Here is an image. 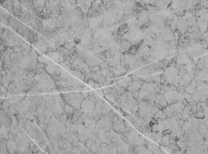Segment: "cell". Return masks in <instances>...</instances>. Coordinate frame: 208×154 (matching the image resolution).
<instances>
[{
	"label": "cell",
	"mask_w": 208,
	"mask_h": 154,
	"mask_svg": "<svg viewBox=\"0 0 208 154\" xmlns=\"http://www.w3.org/2000/svg\"><path fill=\"white\" fill-rule=\"evenodd\" d=\"M185 132H186V131H184L182 128H181L180 130H178V131L176 132V137L180 139L184 138Z\"/></svg>",
	"instance_id": "cb8c5ba5"
},
{
	"label": "cell",
	"mask_w": 208,
	"mask_h": 154,
	"mask_svg": "<svg viewBox=\"0 0 208 154\" xmlns=\"http://www.w3.org/2000/svg\"><path fill=\"white\" fill-rule=\"evenodd\" d=\"M183 96H184V98L185 100L192 99V95L191 94H189V93H187L186 92H185L183 94Z\"/></svg>",
	"instance_id": "f1b7e54d"
},
{
	"label": "cell",
	"mask_w": 208,
	"mask_h": 154,
	"mask_svg": "<svg viewBox=\"0 0 208 154\" xmlns=\"http://www.w3.org/2000/svg\"><path fill=\"white\" fill-rule=\"evenodd\" d=\"M145 135L148 138H149L150 139H151L153 141H154V143L159 144V146L161 144V139L163 136L162 132H151L149 133H146Z\"/></svg>",
	"instance_id": "8992f818"
},
{
	"label": "cell",
	"mask_w": 208,
	"mask_h": 154,
	"mask_svg": "<svg viewBox=\"0 0 208 154\" xmlns=\"http://www.w3.org/2000/svg\"><path fill=\"white\" fill-rule=\"evenodd\" d=\"M178 121V124H179V126L181 127V128H182L183 127V126H184V122H185V121H184V120L183 119H180V120H178L177 121Z\"/></svg>",
	"instance_id": "d6a6232c"
},
{
	"label": "cell",
	"mask_w": 208,
	"mask_h": 154,
	"mask_svg": "<svg viewBox=\"0 0 208 154\" xmlns=\"http://www.w3.org/2000/svg\"><path fill=\"white\" fill-rule=\"evenodd\" d=\"M176 63L178 66H190L194 65L193 60L189 56L187 52L180 53L176 57Z\"/></svg>",
	"instance_id": "3957f363"
},
{
	"label": "cell",
	"mask_w": 208,
	"mask_h": 154,
	"mask_svg": "<svg viewBox=\"0 0 208 154\" xmlns=\"http://www.w3.org/2000/svg\"><path fill=\"white\" fill-rule=\"evenodd\" d=\"M169 138H170V135H163L162 137V143L160 146H167V147H169L170 146V143H169Z\"/></svg>",
	"instance_id": "d6986e66"
},
{
	"label": "cell",
	"mask_w": 208,
	"mask_h": 154,
	"mask_svg": "<svg viewBox=\"0 0 208 154\" xmlns=\"http://www.w3.org/2000/svg\"><path fill=\"white\" fill-rule=\"evenodd\" d=\"M189 41H187V42H181V41L179 42V54L189 50L188 44Z\"/></svg>",
	"instance_id": "5bb4252c"
},
{
	"label": "cell",
	"mask_w": 208,
	"mask_h": 154,
	"mask_svg": "<svg viewBox=\"0 0 208 154\" xmlns=\"http://www.w3.org/2000/svg\"><path fill=\"white\" fill-rule=\"evenodd\" d=\"M200 58H197V59H194V60H193V64L195 65V66H197L198 63L200 61Z\"/></svg>",
	"instance_id": "d590c367"
},
{
	"label": "cell",
	"mask_w": 208,
	"mask_h": 154,
	"mask_svg": "<svg viewBox=\"0 0 208 154\" xmlns=\"http://www.w3.org/2000/svg\"><path fill=\"white\" fill-rule=\"evenodd\" d=\"M195 78V76L192 75H190L189 74H182L181 76V79L180 81V85L184 87H187L190 83H191L192 80Z\"/></svg>",
	"instance_id": "52a82bcc"
},
{
	"label": "cell",
	"mask_w": 208,
	"mask_h": 154,
	"mask_svg": "<svg viewBox=\"0 0 208 154\" xmlns=\"http://www.w3.org/2000/svg\"><path fill=\"white\" fill-rule=\"evenodd\" d=\"M168 49L169 51H178L179 52V42L175 39L168 42Z\"/></svg>",
	"instance_id": "8fae6325"
},
{
	"label": "cell",
	"mask_w": 208,
	"mask_h": 154,
	"mask_svg": "<svg viewBox=\"0 0 208 154\" xmlns=\"http://www.w3.org/2000/svg\"><path fill=\"white\" fill-rule=\"evenodd\" d=\"M160 34V38H161L165 42H170V41L175 40L174 34L171 30L170 27L166 26L163 31Z\"/></svg>",
	"instance_id": "5b68a950"
},
{
	"label": "cell",
	"mask_w": 208,
	"mask_h": 154,
	"mask_svg": "<svg viewBox=\"0 0 208 154\" xmlns=\"http://www.w3.org/2000/svg\"><path fill=\"white\" fill-rule=\"evenodd\" d=\"M203 111H204V113H205V117H208V106H206L205 108L203 109Z\"/></svg>",
	"instance_id": "e575fe53"
},
{
	"label": "cell",
	"mask_w": 208,
	"mask_h": 154,
	"mask_svg": "<svg viewBox=\"0 0 208 154\" xmlns=\"http://www.w3.org/2000/svg\"><path fill=\"white\" fill-rule=\"evenodd\" d=\"M155 103H157L159 104L160 106H162L163 109L167 107V106H169V105L167 103V102L166 101L164 95L160 94H159L157 96Z\"/></svg>",
	"instance_id": "9c48e42d"
},
{
	"label": "cell",
	"mask_w": 208,
	"mask_h": 154,
	"mask_svg": "<svg viewBox=\"0 0 208 154\" xmlns=\"http://www.w3.org/2000/svg\"><path fill=\"white\" fill-rule=\"evenodd\" d=\"M163 111L164 113L167 116V119H171V118H174V114L173 112L170 107V106H167V107L164 108Z\"/></svg>",
	"instance_id": "e0dca14e"
},
{
	"label": "cell",
	"mask_w": 208,
	"mask_h": 154,
	"mask_svg": "<svg viewBox=\"0 0 208 154\" xmlns=\"http://www.w3.org/2000/svg\"><path fill=\"white\" fill-rule=\"evenodd\" d=\"M200 4L201 6V8H206L208 4V2L207 1H205V0H203V1H200Z\"/></svg>",
	"instance_id": "4dcf8cb0"
},
{
	"label": "cell",
	"mask_w": 208,
	"mask_h": 154,
	"mask_svg": "<svg viewBox=\"0 0 208 154\" xmlns=\"http://www.w3.org/2000/svg\"><path fill=\"white\" fill-rule=\"evenodd\" d=\"M171 91L170 85H160V94L164 95L167 92Z\"/></svg>",
	"instance_id": "ac0fdd59"
},
{
	"label": "cell",
	"mask_w": 208,
	"mask_h": 154,
	"mask_svg": "<svg viewBox=\"0 0 208 154\" xmlns=\"http://www.w3.org/2000/svg\"><path fill=\"white\" fill-rule=\"evenodd\" d=\"M144 41V34H142L141 35H140V36L133 39L132 41V44L133 45H137L138 46L140 47L143 45Z\"/></svg>",
	"instance_id": "9a60e30c"
},
{
	"label": "cell",
	"mask_w": 208,
	"mask_h": 154,
	"mask_svg": "<svg viewBox=\"0 0 208 154\" xmlns=\"http://www.w3.org/2000/svg\"><path fill=\"white\" fill-rule=\"evenodd\" d=\"M73 42H74L75 44L78 45V44H79L81 43V40H80V39H78V38H75L73 40Z\"/></svg>",
	"instance_id": "8d00e7d4"
},
{
	"label": "cell",
	"mask_w": 208,
	"mask_h": 154,
	"mask_svg": "<svg viewBox=\"0 0 208 154\" xmlns=\"http://www.w3.org/2000/svg\"><path fill=\"white\" fill-rule=\"evenodd\" d=\"M141 89L150 92H156V91L151 86V85L150 83H146V82H144V83L142 84Z\"/></svg>",
	"instance_id": "2e32d148"
},
{
	"label": "cell",
	"mask_w": 208,
	"mask_h": 154,
	"mask_svg": "<svg viewBox=\"0 0 208 154\" xmlns=\"http://www.w3.org/2000/svg\"><path fill=\"white\" fill-rule=\"evenodd\" d=\"M170 89L171 91H176V87L173 85H170Z\"/></svg>",
	"instance_id": "f35d334b"
},
{
	"label": "cell",
	"mask_w": 208,
	"mask_h": 154,
	"mask_svg": "<svg viewBox=\"0 0 208 154\" xmlns=\"http://www.w3.org/2000/svg\"><path fill=\"white\" fill-rule=\"evenodd\" d=\"M155 118L157 119L164 120L167 119V116L164 113L163 110H159L155 115Z\"/></svg>",
	"instance_id": "ffe728a7"
},
{
	"label": "cell",
	"mask_w": 208,
	"mask_h": 154,
	"mask_svg": "<svg viewBox=\"0 0 208 154\" xmlns=\"http://www.w3.org/2000/svg\"><path fill=\"white\" fill-rule=\"evenodd\" d=\"M176 91L178 92H180V93H181L183 94L184 92H185V87H184L181 85L178 86L176 87Z\"/></svg>",
	"instance_id": "83f0119b"
},
{
	"label": "cell",
	"mask_w": 208,
	"mask_h": 154,
	"mask_svg": "<svg viewBox=\"0 0 208 154\" xmlns=\"http://www.w3.org/2000/svg\"><path fill=\"white\" fill-rule=\"evenodd\" d=\"M201 50H197V49H192L187 51V52L189 56L191 57L192 60H194V59H197V58H199L200 56L203 55H202Z\"/></svg>",
	"instance_id": "7c38bea8"
},
{
	"label": "cell",
	"mask_w": 208,
	"mask_h": 154,
	"mask_svg": "<svg viewBox=\"0 0 208 154\" xmlns=\"http://www.w3.org/2000/svg\"><path fill=\"white\" fill-rule=\"evenodd\" d=\"M181 74L180 72L178 73V74L175 76V78L172 83L171 85H173L175 87H178V86H180V79H181Z\"/></svg>",
	"instance_id": "44dd1931"
},
{
	"label": "cell",
	"mask_w": 208,
	"mask_h": 154,
	"mask_svg": "<svg viewBox=\"0 0 208 154\" xmlns=\"http://www.w3.org/2000/svg\"><path fill=\"white\" fill-rule=\"evenodd\" d=\"M170 28L171 30L172 31V32H173V33H174V32H175L176 31L178 30V22H177L176 19H174L173 21L172 22Z\"/></svg>",
	"instance_id": "7402d4cb"
},
{
	"label": "cell",
	"mask_w": 208,
	"mask_h": 154,
	"mask_svg": "<svg viewBox=\"0 0 208 154\" xmlns=\"http://www.w3.org/2000/svg\"><path fill=\"white\" fill-rule=\"evenodd\" d=\"M207 102V106H208V101L207 102Z\"/></svg>",
	"instance_id": "ab89813d"
},
{
	"label": "cell",
	"mask_w": 208,
	"mask_h": 154,
	"mask_svg": "<svg viewBox=\"0 0 208 154\" xmlns=\"http://www.w3.org/2000/svg\"><path fill=\"white\" fill-rule=\"evenodd\" d=\"M205 117V115L204 113L203 108H202L199 111L197 112V117H196V119H204Z\"/></svg>",
	"instance_id": "603a6c76"
},
{
	"label": "cell",
	"mask_w": 208,
	"mask_h": 154,
	"mask_svg": "<svg viewBox=\"0 0 208 154\" xmlns=\"http://www.w3.org/2000/svg\"><path fill=\"white\" fill-rule=\"evenodd\" d=\"M172 130L171 129L167 128V129H165L164 131L162 132L163 135H170L171 134Z\"/></svg>",
	"instance_id": "f546056e"
},
{
	"label": "cell",
	"mask_w": 208,
	"mask_h": 154,
	"mask_svg": "<svg viewBox=\"0 0 208 154\" xmlns=\"http://www.w3.org/2000/svg\"><path fill=\"white\" fill-rule=\"evenodd\" d=\"M164 96L169 105L175 103H182L184 100L183 94L176 91H170L166 92Z\"/></svg>",
	"instance_id": "7a4b0ae2"
},
{
	"label": "cell",
	"mask_w": 208,
	"mask_h": 154,
	"mask_svg": "<svg viewBox=\"0 0 208 154\" xmlns=\"http://www.w3.org/2000/svg\"><path fill=\"white\" fill-rule=\"evenodd\" d=\"M201 36L203 37V39L205 40H206L207 42H208V32H206V33H203V34H201Z\"/></svg>",
	"instance_id": "836d02e7"
},
{
	"label": "cell",
	"mask_w": 208,
	"mask_h": 154,
	"mask_svg": "<svg viewBox=\"0 0 208 154\" xmlns=\"http://www.w3.org/2000/svg\"><path fill=\"white\" fill-rule=\"evenodd\" d=\"M187 1H172V3L180 10H186Z\"/></svg>",
	"instance_id": "4fadbf2b"
},
{
	"label": "cell",
	"mask_w": 208,
	"mask_h": 154,
	"mask_svg": "<svg viewBox=\"0 0 208 154\" xmlns=\"http://www.w3.org/2000/svg\"><path fill=\"white\" fill-rule=\"evenodd\" d=\"M195 9V6L193 5V1H187L186 6V11L191 10Z\"/></svg>",
	"instance_id": "d4e9b609"
},
{
	"label": "cell",
	"mask_w": 208,
	"mask_h": 154,
	"mask_svg": "<svg viewBox=\"0 0 208 154\" xmlns=\"http://www.w3.org/2000/svg\"><path fill=\"white\" fill-rule=\"evenodd\" d=\"M192 110V106L191 105H188L187 106H186L185 108H184V109L183 110V112H182V114H187V115H189L190 112H191Z\"/></svg>",
	"instance_id": "484cf974"
},
{
	"label": "cell",
	"mask_w": 208,
	"mask_h": 154,
	"mask_svg": "<svg viewBox=\"0 0 208 154\" xmlns=\"http://www.w3.org/2000/svg\"><path fill=\"white\" fill-rule=\"evenodd\" d=\"M169 143L170 144H174V143H176V141H175V138L172 137V136L170 135V138H169Z\"/></svg>",
	"instance_id": "1f68e13d"
},
{
	"label": "cell",
	"mask_w": 208,
	"mask_h": 154,
	"mask_svg": "<svg viewBox=\"0 0 208 154\" xmlns=\"http://www.w3.org/2000/svg\"><path fill=\"white\" fill-rule=\"evenodd\" d=\"M178 73H179L178 69L170 67L166 69L162 72V74L165 76L166 80L169 83L170 85H172V83H173L175 76L178 74Z\"/></svg>",
	"instance_id": "277c9868"
},
{
	"label": "cell",
	"mask_w": 208,
	"mask_h": 154,
	"mask_svg": "<svg viewBox=\"0 0 208 154\" xmlns=\"http://www.w3.org/2000/svg\"><path fill=\"white\" fill-rule=\"evenodd\" d=\"M164 71L163 60H161L147 65V66L143 67L140 69L135 71V72H133L132 75L138 77L151 76L161 72H164Z\"/></svg>",
	"instance_id": "6da1fadb"
},
{
	"label": "cell",
	"mask_w": 208,
	"mask_h": 154,
	"mask_svg": "<svg viewBox=\"0 0 208 154\" xmlns=\"http://www.w3.org/2000/svg\"><path fill=\"white\" fill-rule=\"evenodd\" d=\"M160 85H170L167 81L164 80L162 79H161V81H160Z\"/></svg>",
	"instance_id": "74e56055"
},
{
	"label": "cell",
	"mask_w": 208,
	"mask_h": 154,
	"mask_svg": "<svg viewBox=\"0 0 208 154\" xmlns=\"http://www.w3.org/2000/svg\"><path fill=\"white\" fill-rule=\"evenodd\" d=\"M181 103H175L169 105L170 107L173 112L174 116L175 114H182L183 110L182 109L181 106Z\"/></svg>",
	"instance_id": "30bf717a"
},
{
	"label": "cell",
	"mask_w": 208,
	"mask_h": 154,
	"mask_svg": "<svg viewBox=\"0 0 208 154\" xmlns=\"http://www.w3.org/2000/svg\"><path fill=\"white\" fill-rule=\"evenodd\" d=\"M186 66H179L178 67V70H179V72H180L181 74H186Z\"/></svg>",
	"instance_id": "4316f807"
},
{
	"label": "cell",
	"mask_w": 208,
	"mask_h": 154,
	"mask_svg": "<svg viewBox=\"0 0 208 154\" xmlns=\"http://www.w3.org/2000/svg\"><path fill=\"white\" fill-rule=\"evenodd\" d=\"M197 83H198V81L194 78L191 81V83H190L187 87H185V92L193 95L196 92V91H197Z\"/></svg>",
	"instance_id": "ba28073f"
}]
</instances>
